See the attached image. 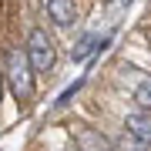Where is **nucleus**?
<instances>
[{"mask_svg":"<svg viewBox=\"0 0 151 151\" xmlns=\"http://www.w3.org/2000/svg\"><path fill=\"white\" fill-rule=\"evenodd\" d=\"M124 131H131V134H138L145 145L151 148V111H131L128 118H124Z\"/></svg>","mask_w":151,"mask_h":151,"instance_id":"nucleus-4","label":"nucleus"},{"mask_svg":"<svg viewBox=\"0 0 151 151\" xmlns=\"http://www.w3.org/2000/svg\"><path fill=\"white\" fill-rule=\"evenodd\" d=\"M148 44H151V30H148Z\"/></svg>","mask_w":151,"mask_h":151,"instance_id":"nucleus-10","label":"nucleus"},{"mask_svg":"<svg viewBox=\"0 0 151 151\" xmlns=\"http://www.w3.org/2000/svg\"><path fill=\"white\" fill-rule=\"evenodd\" d=\"M111 151H151L145 141H141L138 134H131V131H124V134L118 141H111Z\"/></svg>","mask_w":151,"mask_h":151,"instance_id":"nucleus-7","label":"nucleus"},{"mask_svg":"<svg viewBox=\"0 0 151 151\" xmlns=\"http://www.w3.org/2000/svg\"><path fill=\"white\" fill-rule=\"evenodd\" d=\"M24 54H27L30 67H34V74H47V70L54 67V60H57L54 40H50V37H47V30H40V27H34V30H30Z\"/></svg>","mask_w":151,"mask_h":151,"instance_id":"nucleus-2","label":"nucleus"},{"mask_svg":"<svg viewBox=\"0 0 151 151\" xmlns=\"http://www.w3.org/2000/svg\"><path fill=\"white\" fill-rule=\"evenodd\" d=\"M0 94H4V70H0Z\"/></svg>","mask_w":151,"mask_h":151,"instance_id":"nucleus-9","label":"nucleus"},{"mask_svg":"<svg viewBox=\"0 0 151 151\" xmlns=\"http://www.w3.org/2000/svg\"><path fill=\"white\" fill-rule=\"evenodd\" d=\"M74 141H77V151H111V141L91 128H84V124L74 128Z\"/></svg>","mask_w":151,"mask_h":151,"instance_id":"nucleus-3","label":"nucleus"},{"mask_svg":"<svg viewBox=\"0 0 151 151\" xmlns=\"http://www.w3.org/2000/svg\"><path fill=\"white\" fill-rule=\"evenodd\" d=\"M124 74L134 81V101H138L145 111H151V77L141 74V70H134V67H124Z\"/></svg>","mask_w":151,"mask_h":151,"instance_id":"nucleus-6","label":"nucleus"},{"mask_svg":"<svg viewBox=\"0 0 151 151\" xmlns=\"http://www.w3.org/2000/svg\"><path fill=\"white\" fill-rule=\"evenodd\" d=\"M4 81L10 84V91L17 97V104H24V101H30V94H34V67H30V60L24 50H17L10 47L4 54Z\"/></svg>","mask_w":151,"mask_h":151,"instance_id":"nucleus-1","label":"nucleus"},{"mask_svg":"<svg viewBox=\"0 0 151 151\" xmlns=\"http://www.w3.org/2000/svg\"><path fill=\"white\" fill-rule=\"evenodd\" d=\"M97 37H94V34H87V37L81 40V44H77V50H74V60H84L87 57V50H91V44H94Z\"/></svg>","mask_w":151,"mask_h":151,"instance_id":"nucleus-8","label":"nucleus"},{"mask_svg":"<svg viewBox=\"0 0 151 151\" xmlns=\"http://www.w3.org/2000/svg\"><path fill=\"white\" fill-rule=\"evenodd\" d=\"M47 17L57 27H70L77 20V7H74V0H47Z\"/></svg>","mask_w":151,"mask_h":151,"instance_id":"nucleus-5","label":"nucleus"}]
</instances>
